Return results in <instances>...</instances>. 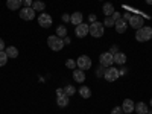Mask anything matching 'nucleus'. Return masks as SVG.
Returning a JSON list of instances; mask_svg holds the SVG:
<instances>
[{"instance_id":"obj_1","label":"nucleus","mask_w":152,"mask_h":114,"mask_svg":"<svg viewBox=\"0 0 152 114\" xmlns=\"http://www.w3.org/2000/svg\"><path fill=\"white\" fill-rule=\"evenodd\" d=\"M152 38V28L149 26H143L140 29H137V34H135V40L140 41V43H145V41H149Z\"/></svg>"},{"instance_id":"obj_2","label":"nucleus","mask_w":152,"mask_h":114,"mask_svg":"<svg viewBox=\"0 0 152 114\" xmlns=\"http://www.w3.org/2000/svg\"><path fill=\"white\" fill-rule=\"evenodd\" d=\"M104 23H99V21H94L91 23L90 26H88V34H90L91 37L94 38H99V37H102L104 35Z\"/></svg>"},{"instance_id":"obj_3","label":"nucleus","mask_w":152,"mask_h":114,"mask_svg":"<svg viewBox=\"0 0 152 114\" xmlns=\"http://www.w3.org/2000/svg\"><path fill=\"white\" fill-rule=\"evenodd\" d=\"M47 44H49V47L52 50H55V52H58V50H61L62 47H64V41H62L59 37H56V35H50L47 38Z\"/></svg>"},{"instance_id":"obj_4","label":"nucleus","mask_w":152,"mask_h":114,"mask_svg":"<svg viewBox=\"0 0 152 114\" xmlns=\"http://www.w3.org/2000/svg\"><path fill=\"white\" fill-rule=\"evenodd\" d=\"M104 78L108 81V82H114V81H117L120 76H119V69L116 67H108L105 70V75H104Z\"/></svg>"},{"instance_id":"obj_5","label":"nucleus","mask_w":152,"mask_h":114,"mask_svg":"<svg viewBox=\"0 0 152 114\" xmlns=\"http://www.w3.org/2000/svg\"><path fill=\"white\" fill-rule=\"evenodd\" d=\"M76 67L81 69V70H88L91 67V59L88 58L87 55H81L78 58V61H76Z\"/></svg>"},{"instance_id":"obj_6","label":"nucleus","mask_w":152,"mask_h":114,"mask_svg":"<svg viewBox=\"0 0 152 114\" xmlns=\"http://www.w3.org/2000/svg\"><path fill=\"white\" fill-rule=\"evenodd\" d=\"M99 62H100V66H102V67H111L113 62H114V55L110 53V52H105V53L100 55Z\"/></svg>"},{"instance_id":"obj_7","label":"nucleus","mask_w":152,"mask_h":114,"mask_svg":"<svg viewBox=\"0 0 152 114\" xmlns=\"http://www.w3.org/2000/svg\"><path fill=\"white\" fill-rule=\"evenodd\" d=\"M129 24H131V28H134V29H140V28H143V24H145V17L140 15V14L132 15L131 20H129Z\"/></svg>"},{"instance_id":"obj_8","label":"nucleus","mask_w":152,"mask_h":114,"mask_svg":"<svg viewBox=\"0 0 152 114\" xmlns=\"http://www.w3.org/2000/svg\"><path fill=\"white\" fill-rule=\"evenodd\" d=\"M38 23H40V26L41 28H44V29H47V28H50L52 26V17H50L49 14H46V12H43V14H40V17H38Z\"/></svg>"},{"instance_id":"obj_9","label":"nucleus","mask_w":152,"mask_h":114,"mask_svg":"<svg viewBox=\"0 0 152 114\" xmlns=\"http://www.w3.org/2000/svg\"><path fill=\"white\" fill-rule=\"evenodd\" d=\"M20 17L23 20H34L35 18V9L31 6V8H23L20 9Z\"/></svg>"},{"instance_id":"obj_10","label":"nucleus","mask_w":152,"mask_h":114,"mask_svg":"<svg viewBox=\"0 0 152 114\" xmlns=\"http://www.w3.org/2000/svg\"><path fill=\"white\" fill-rule=\"evenodd\" d=\"M75 34H76V37H78V38H84L88 34V24H85V23L78 24V26L75 28Z\"/></svg>"},{"instance_id":"obj_11","label":"nucleus","mask_w":152,"mask_h":114,"mask_svg":"<svg viewBox=\"0 0 152 114\" xmlns=\"http://www.w3.org/2000/svg\"><path fill=\"white\" fill-rule=\"evenodd\" d=\"M134 108H135V104L132 102L131 99H125V100H123V104H122V110H123V113L131 114V113L134 111Z\"/></svg>"},{"instance_id":"obj_12","label":"nucleus","mask_w":152,"mask_h":114,"mask_svg":"<svg viewBox=\"0 0 152 114\" xmlns=\"http://www.w3.org/2000/svg\"><path fill=\"white\" fill-rule=\"evenodd\" d=\"M114 26H116V31L119 34H125L126 32V28H128V24H126V21L123 18H119L116 23H114Z\"/></svg>"},{"instance_id":"obj_13","label":"nucleus","mask_w":152,"mask_h":114,"mask_svg":"<svg viewBox=\"0 0 152 114\" xmlns=\"http://www.w3.org/2000/svg\"><path fill=\"white\" fill-rule=\"evenodd\" d=\"M21 5H23V0H6V6H8V9H11V11L20 9Z\"/></svg>"},{"instance_id":"obj_14","label":"nucleus","mask_w":152,"mask_h":114,"mask_svg":"<svg viewBox=\"0 0 152 114\" xmlns=\"http://www.w3.org/2000/svg\"><path fill=\"white\" fill-rule=\"evenodd\" d=\"M73 79L76 81V82H84L85 81V73H84V70H81V69H78V70H73Z\"/></svg>"},{"instance_id":"obj_15","label":"nucleus","mask_w":152,"mask_h":114,"mask_svg":"<svg viewBox=\"0 0 152 114\" xmlns=\"http://www.w3.org/2000/svg\"><path fill=\"white\" fill-rule=\"evenodd\" d=\"M70 23L75 24V26L81 24L82 23V14H81V12H73V14L70 15Z\"/></svg>"},{"instance_id":"obj_16","label":"nucleus","mask_w":152,"mask_h":114,"mask_svg":"<svg viewBox=\"0 0 152 114\" xmlns=\"http://www.w3.org/2000/svg\"><path fill=\"white\" fill-rule=\"evenodd\" d=\"M134 111H137L138 114H148V113H149V108H148V105H146L145 102H138V104L135 105Z\"/></svg>"},{"instance_id":"obj_17","label":"nucleus","mask_w":152,"mask_h":114,"mask_svg":"<svg viewBox=\"0 0 152 114\" xmlns=\"http://www.w3.org/2000/svg\"><path fill=\"white\" fill-rule=\"evenodd\" d=\"M56 105L61 107V108H64L69 105V96L67 94H62V96H58L56 97Z\"/></svg>"},{"instance_id":"obj_18","label":"nucleus","mask_w":152,"mask_h":114,"mask_svg":"<svg viewBox=\"0 0 152 114\" xmlns=\"http://www.w3.org/2000/svg\"><path fill=\"white\" fill-rule=\"evenodd\" d=\"M6 55H8V58H17L18 56V50H17V47H14V46H9V47H6Z\"/></svg>"},{"instance_id":"obj_19","label":"nucleus","mask_w":152,"mask_h":114,"mask_svg":"<svg viewBox=\"0 0 152 114\" xmlns=\"http://www.w3.org/2000/svg\"><path fill=\"white\" fill-rule=\"evenodd\" d=\"M125 61H126V56H125V53H122V52H117V53H114V62L116 64H125Z\"/></svg>"},{"instance_id":"obj_20","label":"nucleus","mask_w":152,"mask_h":114,"mask_svg":"<svg viewBox=\"0 0 152 114\" xmlns=\"http://www.w3.org/2000/svg\"><path fill=\"white\" fill-rule=\"evenodd\" d=\"M32 8H34L35 11H38V12H43V11L46 9V3L41 2V0H37V2L32 3Z\"/></svg>"},{"instance_id":"obj_21","label":"nucleus","mask_w":152,"mask_h":114,"mask_svg":"<svg viewBox=\"0 0 152 114\" xmlns=\"http://www.w3.org/2000/svg\"><path fill=\"white\" fill-rule=\"evenodd\" d=\"M102 9H104V14H105L107 17H110V15H113V14H114V8H113V3H105Z\"/></svg>"},{"instance_id":"obj_22","label":"nucleus","mask_w":152,"mask_h":114,"mask_svg":"<svg viewBox=\"0 0 152 114\" xmlns=\"http://www.w3.org/2000/svg\"><path fill=\"white\" fill-rule=\"evenodd\" d=\"M79 94H81L84 99H88V97L91 96V90H90L88 87H81V88H79Z\"/></svg>"},{"instance_id":"obj_23","label":"nucleus","mask_w":152,"mask_h":114,"mask_svg":"<svg viewBox=\"0 0 152 114\" xmlns=\"http://www.w3.org/2000/svg\"><path fill=\"white\" fill-rule=\"evenodd\" d=\"M75 93H76V88H75L73 85H70V84H69V85H66V87H64V94H67L69 97H70V96H73Z\"/></svg>"},{"instance_id":"obj_24","label":"nucleus","mask_w":152,"mask_h":114,"mask_svg":"<svg viewBox=\"0 0 152 114\" xmlns=\"http://www.w3.org/2000/svg\"><path fill=\"white\" fill-rule=\"evenodd\" d=\"M67 35V29H66V26H58L56 28V37H66Z\"/></svg>"},{"instance_id":"obj_25","label":"nucleus","mask_w":152,"mask_h":114,"mask_svg":"<svg viewBox=\"0 0 152 114\" xmlns=\"http://www.w3.org/2000/svg\"><path fill=\"white\" fill-rule=\"evenodd\" d=\"M8 55H6V52H0V67H3L6 62H8Z\"/></svg>"},{"instance_id":"obj_26","label":"nucleus","mask_w":152,"mask_h":114,"mask_svg":"<svg viewBox=\"0 0 152 114\" xmlns=\"http://www.w3.org/2000/svg\"><path fill=\"white\" fill-rule=\"evenodd\" d=\"M114 23H116V21L113 20V17H107V18L104 20V26H107V28H111Z\"/></svg>"},{"instance_id":"obj_27","label":"nucleus","mask_w":152,"mask_h":114,"mask_svg":"<svg viewBox=\"0 0 152 114\" xmlns=\"http://www.w3.org/2000/svg\"><path fill=\"white\" fill-rule=\"evenodd\" d=\"M66 66H67L69 69L75 70V69H76V61H73V59H67V61H66Z\"/></svg>"},{"instance_id":"obj_28","label":"nucleus","mask_w":152,"mask_h":114,"mask_svg":"<svg viewBox=\"0 0 152 114\" xmlns=\"http://www.w3.org/2000/svg\"><path fill=\"white\" fill-rule=\"evenodd\" d=\"M122 113H123L122 107H114V108L111 110V114H122Z\"/></svg>"},{"instance_id":"obj_29","label":"nucleus","mask_w":152,"mask_h":114,"mask_svg":"<svg viewBox=\"0 0 152 114\" xmlns=\"http://www.w3.org/2000/svg\"><path fill=\"white\" fill-rule=\"evenodd\" d=\"M117 52H119V47H117L116 44L110 47V53H113V55H114V53H117Z\"/></svg>"},{"instance_id":"obj_30","label":"nucleus","mask_w":152,"mask_h":114,"mask_svg":"<svg viewBox=\"0 0 152 114\" xmlns=\"http://www.w3.org/2000/svg\"><path fill=\"white\" fill-rule=\"evenodd\" d=\"M32 0H23V5H24V8H31L32 6Z\"/></svg>"},{"instance_id":"obj_31","label":"nucleus","mask_w":152,"mask_h":114,"mask_svg":"<svg viewBox=\"0 0 152 114\" xmlns=\"http://www.w3.org/2000/svg\"><path fill=\"white\" fill-rule=\"evenodd\" d=\"M96 75H97V76H104V75H105V69H104V67H99L97 72H96Z\"/></svg>"},{"instance_id":"obj_32","label":"nucleus","mask_w":152,"mask_h":114,"mask_svg":"<svg viewBox=\"0 0 152 114\" xmlns=\"http://www.w3.org/2000/svg\"><path fill=\"white\" fill-rule=\"evenodd\" d=\"M131 17H132L131 12H125L123 14V20H131Z\"/></svg>"},{"instance_id":"obj_33","label":"nucleus","mask_w":152,"mask_h":114,"mask_svg":"<svg viewBox=\"0 0 152 114\" xmlns=\"http://www.w3.org/2000/svg\"><path fill=\"white\" fill-rule=\"evenodd\" d=\"M62 21H64V23H70V15L64 14V15H62Z\"/></svg>"},{"instance_id":"obj_34","label":"nucleus","mask_w":152,"mask_h":114,"mask_svg":"<svg viewBox=\"0 0 152 114\" xmlns=\"http://www.w3.org/2000/svg\"><path fill=\"white\" fill-rule=\"evenodd\" d=\"M120 18V14H119V12H116V11H114V14H113V20L114 21H117Z\"/></svg>"},{"instance_id":"obj_35","label":"nucleus","mask_w":152,"mask_h":114,"mask_svg":"<svg viewBox=\"0 0 152 114\" xmlns=\"http://www.w3.org/2000/svg\"><path fill=\"white\" fill-rule=\"evenodd\" d=\"M3 47H5V43H3L2 38H0V52H3Z\"/></svg>"},{"instance_id":"obj_36","label":"nucleus","mask_w":152,"mask_h":114,"mask_svg":"<svg viewBox=\"0 0 152 114\" xmlns=\"http://www.w3.org/2000/svg\"><path fill=\"white\" fill-rule=\"evenodd\" d=\"M56 94H58V96H62V94H64V90H62V88H58V90H56Z\"/></svg>"},{"instance_id":"obj_37","label":"nucleus","mask_w":152,"mask_h":114,"mask_svg":"<svg viewBox=\"0 0 152 114\" xmlns=\"http://www.w3.org/2000/svg\"><path fill=\"white\" fill-rule=\"evenodd\" d=\"M88 18H90V21H91V23H94V21H96V15H94V14H90V17H88Z\"/></svg>"},{"instance_id":"obj_38","label":"nucleus","mask_w":152,"mask_h":114,"mask_svg":"<svg viewBox=\"0 0 152 114\" xmlns=\"http://www.w3.org/2000/svg\"><path fill=\"white\" fill-rule=\"evenodd\" d=\"M126 73V69H119V76H123Z\"/></svg>"},{"instance_id":"obj_39","label":"nucleus","mask_w":152,"mask_h":114,"mask_svg":"<svg viewBox=\"0 0 152 114\" xmlns=\"http://www.w3.org/2000/svg\"><path fill=\"white\" fill-rule=\"evenodd\" d=\"M146 3L148 5H152V0H146Z\"/></svg>"},{"instance_id":"obj_40","label":"nucleus","mask_w":152,"mask_h":114,"mask_svg":"<svg viewBox=\"0 0 152 114\" xmlns=\"http://www.w3.org/2000/svg\"><path fill=\"white\" fill-rule=\"evenodd\" d=\"M151 107H152V99H151Z\"/></svg>"},{"instance_id":"obj_41","label":"nucleus","mask_w":152,"mask_h":114,"mask_svg":"<svg viewBox=\"0 0 152 114\" xmlns=\"http://www.w3.org/2000/svg\"><path fill=\"white\" fill-rule=\"evenodd\" d=\"M122 114H128V113H122Z\"/></svg>"},{"instance_id":"obj_42","label":"nucleus","mask_w":152,"mask_h":114,"mask_svg":"<svg viewBox=\"0 0 152 114\" xmlns=\"http://www.w3.org/2000/svg\"><path fill=\"white\" fill-rule=\"evenodd\" d=\"M149 114H152V111H151V113H149Z\"/></svg>"}]
</instances>
